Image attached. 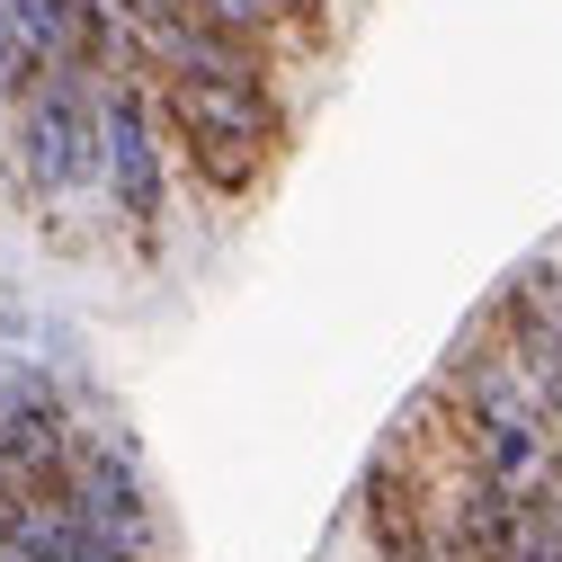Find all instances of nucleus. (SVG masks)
I'll list each match as a JSON object with an SVG mask.
<instances>
[{
    "label": "nucleus",
    "instance_id": "f257e3e1",
    "mask_svg": "<svg viewBox=\"0 0 562 562\" xmlns=\"http://www.w3.org/2000/svg\"><path fill=\"white\" fill-rule=\"evenodd\" d=\"M161 125L179 134V153L205 188L241 196L277 144V99L268 81H161Z\"/></svg>",
    "mask_w": 562,
    "mask_h": 562
},
{
    "label": "nucleus",
    "instance_id": "f03ea898",
    "mask_svg": "<svg viewBox=\"0 0 562 562\" xmlns=\"http://www.w3.org/2000/svg\"><path fill=\"white\" fill-rule=\"evenodd\" d=\"M161 90H144V72L99 81V153H108V196L125 205V224H161Z\"/></svg>",
    "mask_w": 562,
    "mask_h": 562
},
{
    "label": "nucleus",
    "instance_id": "7ed1b4c3",
    "mask_svg": "<svg viewBox=\"0 0 562 562\" xmlns=\"http://www.w3.org/2000/svg\"><path fill=\"white\" fill-rule=\"evenodd\" d=\"M90 72H63L27 99V179L36 196H72L90 179H108V153H99V90H81Z\"/></svg>",
    "mask_w": 562,
    "mask_h": 562
},
{
    "label": "nucleus",
    "instance_id": "20e7f679",
    "mask_svg": "<svg viewBox=\"0 0 562 562\" xmlns=\"http://www.w3.org/2000/svg\"><path fill=\"white\" fill-rule=\"evenodd\" d=\"M295 10H304V0H259V19H268V27H277V19H295Z\"/></svg>",
    "mask_w": 562,
    "mask_h": 562
}]
</instances>
